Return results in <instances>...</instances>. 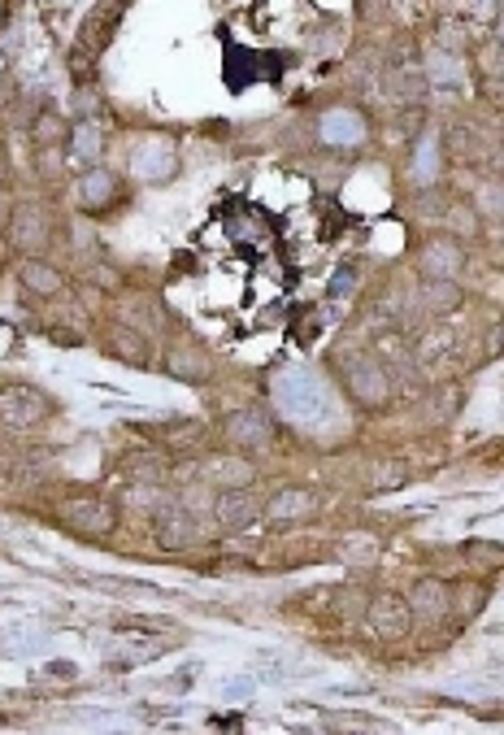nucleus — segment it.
I'll list each match as a JSON object with an SVG mask.
<instances>
[{"mask_svg":"<svg viewBox=\"0 0 504 735\" xmlns=\"http://www.w3.org/2000/svg\"><path fill=\"white\" fill-rule=\"evenodd\" d=\"M405 479H409V466H405V462H392V457H383V462L370 466V488H374V492H392V488H400Z\"/></svg>","mask_w":504,"mask_h":735,"instance_id":"nucleus-24","label":"nucleus"},{"mask_svg":"<svg viewBox=\"0 0 504 735\" xmlns=\"http://www.w3.org/2000/svg\"><path fill=\"white\" fill-rule=\"evenodd\" d=\"M339 379H344L348 396L357 401L361 409H383L392 401V379H387V370L378 366L374 357H339Z\"/></svg>","mask_w":504,"mask_h":735,"instance_id":"nucleus-1","label":"nucleus"},{"mask_svg":"<svg viewBox=\"0 0 504 735\" xmlns=\"http://www.w3.org/2000/svg\"><path fill=\"white\" fill-rule=\"evenodd\" d=\"M18 279H22V288H27L31 296H57L61 292V274L48 266V261H40V257H27L18 266Z\"/></svg>","mask_w":504,"mask_h":735,"instance_id":"nucleus-19","label":"nucleus"},{"mask_svg":"<svg viewBox=\"0 0 504 735\" xmlns=\"http://www.w3.org/2000/svg\"><path fill=\"white\" fill-rule=\"evenodd\" d=\"M113 27H118V14H109V5H100L96 14L83 22V35H79V44H74V53H70V74H74V83H87V79H92V70H96L100 53H105Z\"/></svg>","mask_w":504,"mask_h":735,"instance_id":"nucleus-2","label":"nucleus"},{"mask_svg":"<svg viewBox=\"0 0 504 735\" xmlns=\"http://www.w3.org/2000/svg\"><path fill=\"white\" fill-rule=\"evenodd\" d=\"M452 222H457V231H465V235H474V227H478V222H474V214H470V209H465V205H461V214H452Z\"/></svg>","mask_w":504,"mask_h":735,"instance_id":"nucleus-33","label":"nucleus"},{"mask_svg":"<svg viewBox=\"0 0 504 735\" xmlns=\"http://www.w3.org/2000/svg\"><path fill=\"white\" fill-rule=\"evenodd\" d=\"M61 522L79 535H105L118 527V509L100 496H79V501H66L61 505Z\"/></svg>","mask_w":504,"mask_h":735,"instance_id":"nucleus-4","label":"nucleus"},{"mask_svg":"<svg viewBox=\"0 0 504 735\" xmlns=\"http://www.w3.org/2000/svg\"><path fill=\"white\" fill-rule=\"evenodd\" d=\"M483 101L504 109V74H487V79H483Z\"/></svg>","mask_w":504,"mask_h":735,"instance_id":"nucleus-30","label":"nucleus"},{"mask_svg":"<svg viewBox=\"0 0 504 735\" xmlns=\"http://www.w3.org/2000/svg\"><path fill=\"white\" fill-rule=\"evenodd\" d=\"M483 588H474V583H465V588H452V609H457V614H478V609H483Z\"/></svg>","mask_w":504,"mask_h":735,"instance_id":"nucleus-26","label":"nucleus"},{"mask_svg":"<svg viewBox=\"0 0 504 735\" xmlns=\"http://www.w3.org/2000/svg\"><path fill=\"white\" fill-rule=\"evenodd\" d=\"M483 66H487V74H504V44L500 40L483 53Z\"/></svg>","mask_w":504,"mask_h":735,"instance_id":"nucleus-31","label":"nucleus"},{"mask_svg":"<svg viewBox=\"0 0 504 735\" xmlns=\"http://www.w3.org/2000/svg\"><path fill=\"white\" fill-rule=\"evenodd\" d=\"M113 192H118V179H113L109 170H87L79 183V196L87 209H100L105 201H113Z\"/></svg>","mask_w":504,"mask_h":735,"instance_id":"nucleus-22","label":"nucleus"},{"mask_svg":"<svg viewBox=\"0 0 504 735\" xmlns=\"http://www.w3.org/2000/svg\"><path fill=\"white\" fill-rule=\"evenodd\" d=\"M48 675H57V679H74V666H61V662H57V666H48Z\"/></svg>","mask_w":504,"mask_h":735,"instance_id":"nucleus-35","label":"nucleus"},{"mask_svg":"<svg viewBox=\"0 0 504 735\" xmlns=\"http://www.w3.org/2000/svg\"><path fill=\"white\" fill-rule=\"evenodd\" d=\"M496 40L504 44V14H500V22H496Z\"/></svg>","mask_w":504,"mask_h":735,"instance_id":"nucleus-37","label":"nucleus"},{"mask_svg":"<svg viewBox=\"0 0 504 735\" xmlns=\"http://www.w3.org/2000/svg\"><path fill=\"white\" fill-rule=\"evenodd\" d=\"M352 274H357V266H339L335 283H331V296H348L352 292Z\"/></svg>","mask_w":504,"mask_h":735,"instance_id":"nucleus-32","label":"nucleus"},{"mask_svg":"<svg viewBox=\"0 0 504 735\" xmlns=\"http://www.w3.org/2000/svg\"><path fill=\"white\" fill-rule=\"evenodd\" d=\"M105 353H109L113 361H126V366L140 370V366H148V361H153V344H148V335L131 331V327H113Z\"/></svg>","mask_w":504,"mask_h":735,"instance_id":"nucleus-14","label":"nucleus"},{"mask_svg":"<svg viewBox=\"0 0 504 735\" xmlns=\"http://www.w3.org/2000/svg\"><path fill=\"white\" fill-rule=\"evenodd\" d=\"M261 514H266V505H261L248 488H226L218 501H213V518H218L226 531H248Z\"/></svg>","mask_w":504,"mask_h":735,"instance_id":"nucleus-7","label":"nucleus"},{"mask_svg":"<svg viewBox=\"0 0 504 735\" xmlns=\"http://www.w3.org/2000/svg\"><path fill=\"white\" fill-rule=\"evenodd\" d=\"M478 205H483V214H504V183H487L478 192Z\"/></svg>","mask_w":504,"mask_h":735,"instance_id":"nucleus-28","label":"nucleus"},{"mask_svg":"<svg viewBox=\"0 0 504 735\" xmlns=\"http://www.w3.org/2000/svg\"><path fill=\"white\" fill-rule=\"evenodd\" d=\"M35 140H40V148H61V144L70 140L66 118H61V114H53V109H44V114L35 118Z\"/></svg>","mask_w":504,"mask_h":735,"instance_id":"nucleus-23","label":"nucleus"},{"mask_svg":"<svg viewBox=\"0 0 504 735\" xmlns=\"http://www.w3.org/2000/svg\"><path fill=\"white\" fill-rule=\"evenodd\" d=\"M470 553H474V562L504 566V544H483V540H474V544H470Z\"/></svg>","mask_w":504,"mask_h":735,"instance_id":"nucleus-29","label":"nucleus"},{"mask_svg":"<svg viewBox=\"0 0 504 735\" xmlns=\"http://www.w3.org/2000/svg\"><path fill=\"white\" fill-rule=\"evenodd\" d=\"M131 170L140 174V179H170L174 174V148L166 140H148L135 148L131 157Z\"/></svg>","mask_w":504,"mask_h":735,"instance_id":"nucleus-15","label":"nucleus"},{"mask_svg":"<svg viewBox=\"0 0 504 735\" xmlns=\"http://www.w3.org/2000/svg\"><path fill=\"white\" fill-rule=\"evenodd\" d=\"M166 375L183 379V383H205L213 375V357L196 344H174L166 348Z\"/></svg>","mask_w":504,"mask_h":735,"instance_id":"nucleus-13","label":"nucleus"},{"mask_svg":"<svg viewBox=\"0 0 504 735\" xmlns=\"http://www.w3.org/2000/svg\"><path fill=\"white\" fill-rule=\"evenodd\" d=\"M413 170H418V179H426V183H431L435 174H439V148H435L431 135L422 140V148H418V166H413Z\"/></svg>","mask_w":504,"mask_h":735,"instance_id":"nucleus-27","label":"nucleus"},{"mask_svg":"<svg viewBox=\"0 0 504 735\" xmlns=\"http://www.w3.org/2000/svg\"><path fill=\"white\" fill-rule=\"evenodd\" d=\"M0 418L9 422V427H35V422L48 418V401L35 388H0Z\"/></svg>","mask_w":504,"mask_h":735,"instance_id":"nucleus-6","label":"nucleus"},{"mask_svg":"<svg viewBox=\"0 0 504 735\" xmlns=\"http://www.w3.org/2000/svg\"><path fill=\"white\" fill-rule=\"evenodd\" d=\"M496 5H504V0H474V9H478V14H491V9H496Z\"/></svg>","mask_w":504,"mask_h":735,"instance_id":"nucleus-36","label":"nucleus"},{"mask_svg":"<svg viewBox=\"0 0 504 735\" xmlns=\"http://www.w3.org/2000/svg\"><path fill=\"white\" fill-rule=\"evenodd\" d=\"M405 601L413 609V622H444L452 614V588L439 579H418Z\"/></svg>","mask_w":504,"mask_h":735,"instance_id":"nucleus-8","label":"nucleus"},{"mask_svg":"<svg viewBox=\"0 0 504 735\" xmlns=\"http://www.w3.org/2000/svg\"><path fill=\"white\" fill-rule=\"evenodd\" d=\"M70 140H74V153H79L83 161H96L100 148H105V144H100V127H96V122H83V127L70 135Z\"/></svg>","mask_w":504,"mask_h":735,"instance_id":"nucleus-25","label":"nucleus"},{"mask_svg":"<svg viewBox=\"0 0 504 735\" xmlns=\"http://www.w3.org/2000/svg\"><path fill=\"white\" fill-rule=\"evenodd\" d=\"M365 622L374 627L378 640H405L409 627H413V609L405 596L396 592H378L370 601V614H365Z\"/></svg>","mask_w":504,"mask_h":735,"instance_id":"nucleus-3","label":"nucleus"},{"mask_svg":"<svg viewBox=\"0 0 504 735\" xmlns=\"http://www.w3.org/2000/svg\"><path fill=\"white\" fill-rule=\"evenodd\" d=\"M322 140L344 148V144H361L365 140V122L357 109H331V114H322Z\"/></svg>","mask_w":504,"mask_h":735,"instance_id":"nucleus-16","label":"nucleus"},{"mask_svg":"<svg viewBox=\"0 0 504 735\" xmlns=\"http://www.w3.org/2000/svg\"><path fill=\"white\" fill-rule=\"evenodd\" d=\"M5 170H9V161H5V153H0V179H5Z\"/></svg>","mask_w":504,"mask_h":735,"instance_id":"nucleus-38","label":"nucleus"},{"mask_svg":"<svg viewBox=\"0 0 504 735\" xmlns=\"http://www.w3.org/2000/svg\"><path fill=\"white\" fill-rule=\"evenodd\" d=\"M209 479L218 483V488H248L252 462H244V457H218V462H209Z\"/></svg>","mask_w":504,"mask_h":735,"instance_id":"nucleus-21","label":"nucleus"},{"mask_svg":"<svg viewBox=\"0 0 504 735\" xmlns=\"http://www.w3.org/2000/svg\"><path fill=\"white\" fill-rule=\"evenodd\" d=\"M222 431L235 448H266L274 440V427L261 409H235V414L222 422Z\"/></svg>","mask_w":504,"mask_h":735,"instance_id":"nucleus-10","label":"nucleus"},{"mask_svg":"<svg viewBox=\"0 0 504 735\" xmlns=\"http://www.w3.org/2000/svg\"><path fill=\"white\" fill-rule=\"evenodd\" d=\"M157 544L170 548V553H179V548H192L196 544V518L187 505H166L157 514Z\"/></svg>","mask_w":504,"mask_h":735,"instance_id":"nucleus-12","label":"nucleus"},{"mask_svg":"<svg viewBox=\"0 0 504 735\" xmlns=\"http://www.w3.org/2000/svg\"><path fill=\"white\" fill-rule=\"evenodd\" d=\"M418 270H422V279H461V270H465L461 240H452V235L426 240L418 253Z\"/></svg>","mask_w":504,"mask_h":735,"instance_id":"nucleus-5","label":"nucleus"},{"mask_svg":"<svg viewBox=\"0 0 504 735\" xmlns=\"http://www.w3.org/2000/svg\"><path fill=\"white\" fill-rule=\"evenodd\" d=\"M418 301H422V314L444 318V314H452V309L461 305V288H457V279H422Z\"/></svg>","mask_w":504,"mask_h":735,"instance_id":"nucleus-18","label":"nucleus"},{"mask_svg":"<svg viewBox=\"0 0 504 735\" xmlns=\"http://www.w3.org/2000/svg\"><path fill=\"white\" fill-rule=\"evenodd\" d=\"M9 105H14V79L0 74V109H9Z\"/></svg>","mask_w":504,"mask_h":735,"instance_id":"nucleus-34","label":"nucleus"},{"mask_svg":"<svg viewBox=\"0 0 504 735\" xmlns=\"http://www.w3.org/2000/svg\"><path fill=\"white\" fill-rule=\"evenodd\" d=\"M9 244L18 248V253H40L48 244V214L40 205H18L14 218H9Z\"/></svg>","mask_w":504,"mask_h":735,"instance_id":"nucleus-9","label":"nucleus"},{"mask_svg":"<svg viewBox=\"0 0 504 735\" xmlns=\"http://www.w3.org/2000/svg\"><path fill=\"white\" fill-rule=\"evenodd\" d=\"M426 83L431 87H461V57L448 48H435L426 57Z\"/></svg>","mask_w":504,"mask_h":735,"instance_id":"nucleus-20","label":"nucleus"},{"mask_svg":"<svg viewBox=\"0 0 504 735\" xmlns=\"http://www.w3.org/2000/svg\"><path fill=\"white\" fill-rule=\"evenodd\" d=\"M313 509H318V496H313L309 488H283V492L266 505V518H270V522H296V518L313 514Z\"/></svg>","mask_w":504,"mask_h":735,"instance_id":"nucleus-17","label":"nucleus"},{"mask_svg":"<svg viewBox=\"0 0 504 735\" xmlns=\"http://www.w3.org/2000/svg\"><path fill=\"white\" fill-rule=\"evenodd\" d=\"M279 401L292 409V414H318V409H326V392L313 383L305 370H287V375L279 379Z\"/></svg>","mask_w":504,"mask_h":735,"instance_id":"nucleus-11","label":"nucleus"}]
</instances>
